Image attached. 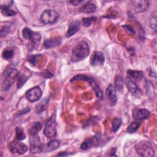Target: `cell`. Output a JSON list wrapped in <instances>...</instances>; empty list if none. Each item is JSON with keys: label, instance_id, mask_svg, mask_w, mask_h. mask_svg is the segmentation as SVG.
<instances>
[{"label": "cell", "instance_id": "obj_1", "mask_svg": "<svg viewBox=\"0 0 157 157\" xmlns=\"http://www.w3.org/2000/svg\"><path fill=\"white\" fill-rule=\"evenodd\" d=\"M19 72L17 69L14 68H9L5 71L3 74L1 88L2 91H6L10 88L16 80L19 77Z\"/></svg>", "mask_w": 157, "mask_h": 157}, {"label": "cell", "instance_id": "obj_2", "mask_svg": "<svg viewBox=\"0 0 157 157\" xmlns=\"http://www.w3.org/2000/svg\"><path fill=\"white\" fill-rule=\"evenodd\" d=\"M90 53L88 44L85 41H80L72 52L71 59L72 62H77L88 56Z\"/></svg>", "mask_w": 157, "mask_h": 157}, {"label": "cell", "instance_id": "obj_3", "mask_svg": "<svg viewBox=\"0 0 157 157\" xmlns=\"http://www.w3.org/2000/svg\"><path fill=\"white\" fill-rule=\"evenodd\" d=\"M135 149L139 156H154L155 151L152 145L149 142H140L136 145Z\"/></svg>", "mask_w": 157, "mask_h": 157}, {"label": "cell", "instance_id": "obj_4", "mask_svg": "<svg viewBox=\"0 0 157 157\" xmlns=\"http://www.w3.org/2000/svg\"><path fill=\"white\" fill-rule=\"evenodd\" d=\"M44 134L48 138H54L56 136V122L55 119V115H53L49 120L47 121Z\"/></svg>", "mask_w": 157, "mask_h": 157}, {"label": "cell", "instance_id": "obj_5", "mask_svg": "<svg viewBox=\"0 0 157 157\" xmlns=\"http://www.w3.org/2000/svg\"><path fill=\"white\" fill-rule=\"evenodd\" d=\"M59 17V14L56 10L53 9H46L42 13L40 20L44 24H50L56 21Z\"/></svg>", "mask_w": 157, "mask_h": 157}, {"label": "cell", "instance_id": "obj_6", "mask_svg": "<svg viewBox=\"0 0 157 157\" xmlns=\"http://www.w3.org/2000/svg\"><path fill=\"white\" fill-rule=\"evenodd\" d=\"M30 151L33 153H38L42 151V145L38 134H29Z\"/></svg>", "mask_w": 157, "mask_h": 157}, {"label": "cell", "instance_id": "obj_7", "mask_svg": "<svg viewBox=\"0 0 157 157\" xmlns=\"http://www.w3.org/2000/svg\"><path fill=\"white\" fill-rule=\"evenodd\" d=\"M17 141H12L9 144V150L12 153L23 155L28 150V147L23 143Z\"/></svg>", "mask_w": 157, "mask_h": 157}, {"label": "cell", "instance_id": "obj_8", "mask_svg": "<svg viewBox=\"0 0 157 157\" xmlns=\"http://www.w3.org/2000/svg\"><path fill=\"white\" fill-rule=\"evenodd\" d=\"M41 39V36L39 33L33 32L29 38L28 39L27 45L28 49L29 52H32L37 48Z\"/></svg>", "mask_w": 157, "mask_h": 157}, {"label": "cell", "instance_id": "obj_9", "mask_svg": "<svg viewBox=\"0 0 157 157\" xmlns=\"http://www.w3.org/2000/svg\"><path fill=\"white\" fill-rule=\"evenodd\" d=\"M131 7L136 13H142L147 10L149 6V1L145 0L132 1Z\"/></svg>", "mask_w": 157, "mask_h": 157}, {"label": "cell", "instance_id": "obj_10", "mask_svg": "<svg viewBox=\"0 0 157 157\" xmlns=\"http://www.w3.org/2000/svg\"><path fill=\"white\" fill-rule=\"evenodd\" d=\"M42 92L39 86H34L29 90L26 94L27 99L31 102H36L39 101L42 97Z\"/></svg>", "mask_w": 157, "mask_h": 157}, {"label": "cell", "instance_id": "obj_11", "mask_svg": "<svg viewBox=\"0 0 157 157\" xmlns=\"http://www.w3.org/2000/svg\"><path fill=\"white\" fill-rule=\"evenodd\" d=\"M105 94L109 105L111 106L115 105V104L117 103V96L116 90L113 85L110 84L108 86L105 91Z\"/></svg>", "mask_w": 157, "mask_h": 157}, {"label": "cell", "instance_id": "obj_12", "mask_svg": "<svg viewBox=\"0 0 157 157\" xmlns=\"http://www.w3.org/2000/svg\"><path fill=\"white\" fill-rule=\"evenodd\" d=\"M125 84L128 90L134 95L139 96L141 94V91L137 85L129 77H127L125 80Z\"/></svg>", "mask_w": 157, "mask_h": 157}, {"label": "cell", "instance_id": "obj_13", "mask_svg": "<svg viewBox=\"0 0 157 157\" xmlns=\"http://www.w3.org/2000/svg\"><path fill=\"white\" fill-rule=\"evenodd\" d=\"M105 61L104 54L101 52H94L90 58V63L92 66L102 65Z\"/></svg>", "mask_w": 157, "mask_h": 157}, {"label": "cell", "instance_id": "obj_14", "mask_svg": "<svg viewBox=\"0 0 157 157\" xmlns=\"http://www.w3.org/2000/svg\"><path fill=\"white\" fill-rule=\"evenodd\" d=\"M132 115L135 120H141L146 118L150 115V111L146 109L136 108L132 110Z\"/></svg>", "mask_w": 157, "mask_h": 157}, {"label": "cell", "instance_id": "obj_15", "mask_svg": "<svg viewBox=\"0 0 157 157\" xmlns=\"http://www.w3.org/2000/svg\"><path fill=\"white\" fill-rule=\"evenodd\" d=\"M80 22L78 20H73L69 25L68 27V29L66 33V37H70L74 35L80 29Z\"/></svg>", "mask_w": 157, "mask_h": 157}, {"label": "cell", "instance_id": "obj_16", "mask_svg": "<svg viewBox=\"0 0 157 157\" xmlns=\"http://www.w3.org/2000/svg\"><path fill=\"white\" fill-rule=\"evenodd\" d=\"M99 138L94 136L90 137L86 139L81 145V148L82 150H87L88 148L93 147V146H97L99 145Z\"/></svg>", "mask_w": 157, "mask_h": 157}, {"label": "cell", "instance_id": "obj_17", "mask_svg": "<svg viewBox=\"0 0 157 157\" xmlns=\"http://www.w3.org/2000/svg\"><path fill=\"white\" fill-rule=\"evenodd\" d=\"M96 6L94 4L93 1H90L84 4L79 9V11L81 13H93L96 10Z\"/></svg>", "mask_w": 157, "mask_h": 157}, {"label": "cell", "instance_id": "obj_18", "mask_svg": "<svg viewBox=\"0 0 157 157\" xmlns=\"http://www.w3.org/2000/svg\"><path fill=\"white\" fill-rule=\"evenodd\" d=\"M61 42V40L59 39H46L44 42V46L47 48H52L59 45Z\"/></svg>", "mask_w": 157, "mask_h": 157}, {"label": "cell", "instance_id": "obj_19", "mask_svg": "<svg viewBox=\"0 0 157 157\" xmlns=\"http://www.w3.org/2000/svg\"><path fill=\"white\" fill-rule=\"evenodd\" d=\"M127 73L134 80H140L143 77V72L139 71H131V70H128L127 71Z\"/></svg>", "mask_w": 157, "mask_h": 157}, {"label": "cell", "instance_id": "obj_20", "mask_svg": "<svg viewBox=\"0 0 157 157\" xmlns=\"http://www.w3.org/2000/svg\"><path fill=\"white\" fill-rule=\"evenodd\" d=\"M60 145V142L58 140H52L50 141L47 144V151H52L56 149L59 147Z\"/></svg>", "mask_w": 157, "mask_h": 157}, {"label": "cell", "instance_id": "obj_21", "mask_svg": "<svg viewBox=\"0 0 157 157\" xmlns=\"http://www.w3.org/2000/svg\"><path fill=\"white\" fill-rule=\"evenodd\" d=\"M140 125V123L139 122V121L132 122L128 126L126 131L129 133H133V132H136L137 130V129L139 128Z\"/></svg>", "mask_w": 157, "mask_h": 157}, {"label": "cell", "instance_id": "obj_22", "mask_svg": "<svg viewBox=\"0 0 157 157\" xmlns=\"http://www.w3.org/2000/svg\"><path fill=\"white\" fill-rule=\"evenodd\" d=\"M121 119L120 118H115L112 121V130L113 132H116L120 128V126L121 125Z\"/></svg>", "mask_w": 157, "mask_h": 157}, {"label": "cell", "instance_id": "obj_23", "mask_svg": "<svg viewBox=\"0 0 157 157\" xmlns=\"http://www.w3.org/2000/svg\"><path fill=\"white\" fill-rule=\"evenodd\" d=\"M42 124L40 122L35 123L33 126L29 130V134H38V132L41 129Z\"/></svg>", "mask_w": 157, "mask_h": 157}, {"label": "cell", "instance_id": "obj_24", "mask_svg": "<svg viewBox=\"0 0 157 157\" xmlns=\"http://www.w3.org/2000/svg\"><path fill=\"white\" fill-rule=\"evenodd\" d=\"M97 20V18L95 17H84L82 18V23L83 26L86 27L90 26L91 24L94 23Z\"/></svg>", "mask_w": 157, "mask_h": 157}, {"label": "cell", "instance_id": "obj_25", "mask_svg": "<svg viewBox=\"0 0 157 157\" xmlns=\"http://www.w3.org/2000/svg\"><path fill=\"white\" fill-rule=\"evenodd\" d=\"M16 137L18 140H22L25 139V134L24 130L21 127H17L15 129Z\"/></svg>", "mask_w": 157, "mask_h": 157}, {"label": "cell", "instance_id": "obj_26", "mask_svg": "<svg viewBox=\"0 0 157 157\" xmlns=\"http://www.w3.org/2000/svg\"><path fill=\"white\" fill-rule=\"evenodd\" d=\"M75 80H85L86 82H88L89 83L91 84L93 83V80L91 78H90L88 77H86L85 75H76L75 77H74L72 79H71V82L72 81H75Z\"/></svg>", "mask_w": 157, "mask_h": 157}, {"label": "cell", "instance_id": "obj_27", "mask_svg": "<svg viewBox=\"0 0 157 157\" xmlns=\"http://www.w3.org/2000/svg\"><path fill=\"white\" fill-rule=\"evenodd\" d=\"M28 78V77H26L25 74L19 75V77L17 79V87L18 88H21L23 85V84L26 82Z\"/></svg>", "mask_w": 157, "mask_h": 157}, {"label": "cell", "instance_id": "obj_28", "mask_svg": "<svg viewBox=\"0 0 157 157\" xmlns=\"http://www.w3.org/2000/svg\"><path fill=\"white\" fill-rule=\"evenodd\" d=\"M13 50L11 49L9 50H5L2 54V56L5 59H11L13 56Z\"/></svg>", "mask_w": 157, "mask_h": 157}, {"label": "cell", "instance_id": "obj_29", "mask_svg": "<svg viewBox=\"0 0 157 157\" xmlns=\"http://www.w3.org/2000/svg\"><path fill=\"white\" fill-rule=\"evenodd\" d=\"M13 1L11 0H1L0 1V7L1 9H7L9 8Z\"/></svg>", "mask_w": 157, "mask_h": 157}, {"label": "cell", "instance_id": "obj_30", "mask_svg": "<svg viewBox=\"0 0 157 157\" xmlns=\"http://www.w3.org/2000/svg\"><path fill=\"white\" fill-rule=\"evenodd\" d=\"M1 13L4 16H14L17 14V12L12 9H9V8L7 9H1Z\"/></svg>", "mask_w": 157, "mask_h": 157}, {"label": "cell", "instance_id": "obj_31", "mask_svg": "<svg viewBox=\"0 0 157 157\" xmlns=\"http://www.w3.org/2000/svg\"><path fill=\"white\" fill-rule=\"evenodd\" d=\"M34 31H33L31 29L28 28H25L23 31H22V34H23V36L25 39H26V40H28L29 37L31 36V34H33Z\"/></svg>", "mask_w": 157, "mask_h": 157}, {"label": "cell", "instance_id": "obj_32", "mask_svg": "<svg viewBox=\"0 0 157 157\" xmlns=\"http://www.w3.org/2000/svg\"><path fill=\"white\" fill-rule=\"evenodd\" d=\"M150 28L155 31V32L156 31V16L151 17L150 20Z\"/></svg>", "mask_w": 157, "mask_h": 157}, {"label": "cell", "instance_id": "obj_33", "mask_svg": "<svg viewBox=\"0 0 157 157\" xmlns=\"http://www.w3.org/2000/svg\"><path fill=\"white\" fill-rule=\"evenodd\" d=\"M94 91H95V93H96V95L97 98H98L101 100L103 99V98H104L103 93H102V90L99 88V87L98 85H95V86H94Z\"/></svg>", "mask_w": 157, "mask_h": 157}, {"label": "cell", "instance_id": "obj_34", "mask_svg": "<svg viewBox=\"0 0 157 157\" xmlns=\"http://www.w3.org/2000/svg\"><path fill=\"white\" fill-rule=\"evenodd\" d=\"M115 85L117 88L120 90L123 88V80L120 76H117L115 78Z\"/></svg>", "mask_w": 157, "mask_h": 157}, {"label": "cell", "instance_id": "obj_35", "mask_svg": "<svg viewBox=\"0 0 157 157\" xmlns=\"http://www.w3.org/2000/svg\"><path fill=\"white\" fill-rule=\"evenodd\" d=\"M123 28L129 33H131V34H134L135 33V31L134 29H133V28L131 26H128V25H124L123 26Z\"/></svg>", "mask_w": 157, "mask_h": 157}, {"label": "cell", "instance_id": "obj_36", "mask_svg": "<svg viewBox=\"0 0 157 157\" xmlns=\"http://www.w3.org/2000/svg\"><path fill=\"white\" fill-rule=\"evenodd\" d=\"M83 2V1H70V2L72 3V4H74V6H77L80 3H82Z\"/></svg>", "mask_w": 157, "mask_h": 157}, {"label": "cell", "instance_id": "obj_37", "mask_svg": "<svg viewBox=\"0 0 157 157\" xmlns=\"http://www.w3.org/2000/svg\"><path fill=\"white\" fill-rule=\"evenodd\" d=\"M70 155L69 153H66V152H61L60 153H58V155H56V156H67Z\"/></svg>", "mask_w": 157, "mask_h": 157}]
</instances>
